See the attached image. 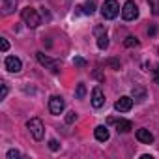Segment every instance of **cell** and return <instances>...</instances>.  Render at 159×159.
I'll list each match as a JSON object with an SVG mask.
<instances>
[{
  "label": "cell",
  "mask_w": 159,
  "mask_h": 159,
  "mask_svg": "<svg viewBox=\"0 0 159 159\" xmlns=\"http://www.w3.org/2000/svg\"><path fill=\"white\" fill-rule=\"evenodd\" d=\"M26 127H28L30 135H32L36 140H41V139L45 137V125H43V122H41L39 118H30L28 124H26Z\"/></svg>",
  "instance_id": "1"
},
{
  "label": "cell",
  "mask_w": 159,
  "mask_h": 159,
  "mask_svg": "<svg viewBox=\"0 0 159 159\" xmlns=\"http://www.w3.org/2000/svg\"><path fill=\"white\" fill-rule=\"evenodd\" d=\"M118 13H120V4L116 0H105L101 6V15L105 19H114V17H118Z\"/></svg>",
  "instance_id": "2"
},
{
  "label": "cell",
  "mask_w": 159,
  "mask_h": 159,
  "mask_svg": "<svg viewBox=\"0 0 159 159\" xmlns=\"http://www.w3.org/2000/svg\"><path fill=\"white\" fill-rule=\"evenodd\" d=\"M21 17H23V21H25L30 28H36V26H39V23H41V19H39L38 11H36L34 8H25V10L21 11Z\"/></svg>",
  "instance_id": "3"
},
{
  "label": "cell",
  "mask_w": 159,
  "mask_h": 159,
  "mask_svg": "<svg viewBox=\"0 0 159 159\" xmlns=\"http://www.w3.org/2000/svg\"><path fill=\"white\" fill-rule=\"evenodd\" d=\"M122 17H124L125 21H133V19L139 17V8H137V4L133 2V0H127V2L124 4V8H122Z\"/></svg>",
  "instance_id": "4"
},
{
  "label": "cell",
  "mask_w": 159,
  "mask_h": 159,
  "mask_svg": "<svg viewBox=\"0 0 159 159\" xmlns=\"http://www.w3.org/2000/svg\"><path fill=\"white\" fill-rule=\"evenodd\" d=\"M36 56H38V62L41 64V66H45V67H49L52 73H58L60 71V64L56 62V60H52V58H49V56H45L43 52H36Z\"/></svg>",
  "instance_id": "5"
},
{
  "label": "cell",
  "mask_w": 159,
  "mask_h": 159,
  "mask_svg": "<svg viewBox=\"0 0 159 159\" xmlns=\"http://www.w3.org/2000/svg\"><path fill=\"white\" fill-rule=\"evenodd\" d=\"M64 107H66V103H64V99L62 98H58V96H52L51 99H49V111L52 112V114H62V111H64Z\"/></svg>",
  "instance_id": "6"
},
{
  "label": "cell",
  "mask_w": 159,
  "mask_h": 159,
  "mask_svg": "<svg viewBox=\"0 0 159 159\" xmlns=\"http://www.w3.org/2000/svg\"><path fill=\"white\" fill-rule=\"evenodd\" d=\"M4 66H6V69H8L10 73H19V71L23 69V64H21V60H19L17 56H8V58L4 60Z\"/></svg>",
  "instance_id": "7"
},
{
  "label": "cell",
  "mask_w": 159,
  "mask_h": 159,
  "mask_svg": "<svg viewBox=\"0 0 159 159\" xmlns=\"http://www.w3.org/2000/svg\"><path fill=\"white\" fill-rule=\"evenodd\" d=\"M114 109L120 111V112H127V111H131V109H133V98H129V96H122V98L114 103Z\"/></svg>",
  "instance_id": "8"
},
{
  "label": "cell",
  "mask_w": 159,
  "mask_h": 159,
  "mask_svg": "<svg viewBox=\"0 0 159 159\" xmlns=\"http://www.w3.org/2000/svg\"><path fill=\"white\" fill-rule=\"evenodd\" d=\"M92 105H94L96 109H101V107L105 105V94H103V90H101L99 86L92 90Z\"/></svg>",
  "instance_id": "9"
},
{
  "label": "cell",
  "mask_w": 159,
  "mask_h": 159,
  "mask_svg": "<svg viewBox=\"0 0 159 159\" xmlns=\"http://www.w3.org/2000/svg\"><path fill=\"white\" fill-rule=\"evenodd\" d=\"M137 140L142 142V144H152L153 142V135L148 131V129H137Z\"/></svg>",
  "instance_id": "10"
},
{
  "label": "cell",
  "mask_w": 159,
  "mask_h": 159,
  "mask_svg": "<svg viewBox=\"0 0 159 159\" xmlns=\"http://www.w3.org/2000/svg\"><path fill=\"white\" fill-rule=\"evenodd\" d=\"M94 135H96V139H98L99 142H105V140H109V137H111V133H109V129H107L105 125H98V127L94 129Z\"/></svg>",
  "instance_id": "11"
},
{
  "label": "cell",
  "mask_w": 159,
  "mask_h": 159,
  "mask_svg": "<svg viewBox=\"0 0 159 159\" xmlns=\"http://www.w3.org/2000/svg\"><path fill=\"white\" fill-rule=\"evenodd\" d=\"M114 124H116V131L118 133H127V131L133 129V125H131L129 120H116Z\"/></svg>",
  "instance_id": "12"
},
{
  "label": "cell",
  "mask_w": 159,
  "mask_h": 159,
  "mask_svg": "<svg viewBox=\"0 0 159 159\" xmlns=\"http://www.w3.org/2000/svg\"><path fill=\"white\" fill-rule=\"evenodd\" d=\"M17 6V0H2V13L4 15H10Z\"/></svg>",
  "instance_id": "13"
},
{
  "label": "cell",
  "mask_w": 159,
  "mask_h": 159,
  "mask_svg": "<svg viewBox=\"0 0 159 159\" xmlns=\"http://www.w3.org/2000/svg\"><path fill=\"white\" fill-rule=\"evenodd\" d=\"M86 15H92L94 11H96V0H86V2H84V6L81 8Z\"/></svg>",
  "instance_id": "14"
},
{
  "label": "cell",
  "mask_w": 159,
  "mask_h": 159,
  "mask_svg": "<svg viewBox=\"0 0 159 159\" xmlns=\"http://www.w3.org/2000/svg\"><path fill=\"white\" fill-rule=\"evenodd\" d=\"M133 98H135L137 101L146 99V90H144L142 86H135V88H133Z\"/></svg>",
  "instance_id": "15"
},
{
  "label": "cell",
  "mask_w": 159,
  "mask_h": 159,
  "mask_svg": "<svg viewBox=\"0 0 159 159\" xmlns=\"http://www.w3.org/2000/svg\"><path fill=\"white\" fill-rule=\"evenodd\" d=\"M98 47H99V49H107V47H109V38H107V34H101V36L98 38Z\"/></svg>",
  "instance_id": "16"
},
{
  "label": "cell",
  "mask_w": 159,
  "mask_h": 159,
  "mask_svg": "<svg viewBox=\"0 0 159 159\" xmlns=\"http://www.w3.org/2000/svg\"><path fill=\"white\" fill-rule=\"evenodd\" d=\"M124 45H125V47H139V39H137L135 36H127V38L124 39Z\"/></svg>",
  "instance_id": "17"
},
{
  "label": "cell",
  "mask_w": 159,
  "mask_h": 159,
  "mask_svg": "<svg viewBox=\"0 0 159 159\" xmlns=\"http://www.w3.org/2000/svg\"><path fill=\"white\" fill-rule=\"evenodd\" d=\"M86 96V86H84V83H79V86H77V99H83Z\"/></svg>",
  "instance_id": "18"
},
{
  "label": "cell",
  "mask_w": 159,
  "mask_h": 159,
  "mask_svg": "<svg viewBox=\"0 0 159 159\" xmlns=\"http://www.w3.org/2000/svg\"><path fill=\"white\" fill-rule=\"evenodd\" d=\"M105 66H111L112 69H120V60H116V58H109V60H105Z\"/></svg>",
  "instance_id": "19"
},
{
  "label": "cell",
  "mask_w": 159,
  "mask_h": 159,
  "mask_svg": "<svg viewBox=\"0 0 159 159\" xmlns=\"http://www.w3.org/2000/svg\"><path fill=\"white\" fill-rule=\"evenodd\" d=\"M148 4H150L153 15H157V13H159V0H148Z\"/></svg>",
  "instance_id": "20"
},
{
  "label": "cell",
  "mask_w": 159,
  "mask_h": 159,
  "mask_svg": "<svg viewBox=\"0 0 159 159\" xmlns=\"http://www.w3.org/2000/svg\"><path fill=\"white\" fill-rule=\"evenodd\" d=\"M73 64H75L77 67H86V60L81 58V56H75V58H73Z\"/></svg>",
  "instance_id": "21"
},
{
  "label": "cell",
  "mask_w": 159,
  "mask_h": 159,
  "mask_svg": "<svg viewBox=\"0 0 159 159\" xmlns=\"http://www.w3.org/2000/svg\"><path fill=\"white\" fill-rule=\"evenodd\" d=\"M77 120V112L75 111H69L67 114H66V124H73Z\"/></svg>",
  "instance_id": "22"
},
{
  "label": "cell",
  "mask_w": 159,
  "mask_h": 159,
  "mask_svg": "<svg viewBox=\"0 0 159 159\" xmlns=\"http://www.w3.org/2000/svg\"><path fill=\"white\" fill-rule=\"evenodd\" d=\"M0 49H2V52H6V51L10 49V43H8L6 38H0Z\"/></svg>",
  "instance_id": "23"
},
{
  "label": "cell",
  "mask_w": 159,
  "mask_h": 159,
  "mask_svg": "<svg viewBox=\"0 0 159 159\" xmlns=\"http://www.w3.org/2000/svg\"><path fill=\"white\" fill-rule=\"evenodd\" d=\"M49 148H51L52 152H56V150L60 148V144H58V140H54V139H51V140H49Z\"/></svg>",
  "instance_id": "24"
},
{
  "label": "cell",
  "mask_w": 159,
  "mask_h": 159,
  "mask_svg": "<svg viewBox=\"0 0 159 159\" xmlns=\"http://www.w3.org/2000/svg\"><path fill=\"white\" fill-rule=\"evenodd\" d=\"M19 157H21V153L17 150H10L8 152V159H19Z\"/></svg>",
  "instance_id": "25"
},
{
  "label": "cell",
  "mask_w": 159,
  "mask_h": 159,
  "mask_svg": "<svg viewBox=\"0 0 159 159\" xmlns=\"http://www.w3.org/2000/svg\"><path fill=\"white\" fill-rule=\"evenodd\" d=\"M153 81H155V84H159V64H157L155 69H153Z\"/></svg>",
  "instance_id": "26"
},
{
  "label": "cell",
  "mask_w": 159,
  "mask_h": 159,
  "mask_svg": "<svg viewBox=\"0 0 159 159\" xmlns=\"http://www.w3.org/2000/svg\"><path fill=\"white\" fill-rule=\"evenodd\" d=\"M6 96H8V84L2 83V96H0V99H6Z\"/></svg>",
  "instance_id": "27"
},
{
  "label": "cell",
  "mask_w": 159,
  "mask_h": 159,
  "mask_svg": "<svg viewBox=\"0 0 159 159\" xmlns=\"http://www.w3.org/2000/svg\"><path fill=\"white\" fill-rule=\"evenodd\" d=\"M94 77L98 79V81H105V77H103V75H101L99 71H94Z\"/></svg>",
  "instance_id": "28"
}]
</instances>
